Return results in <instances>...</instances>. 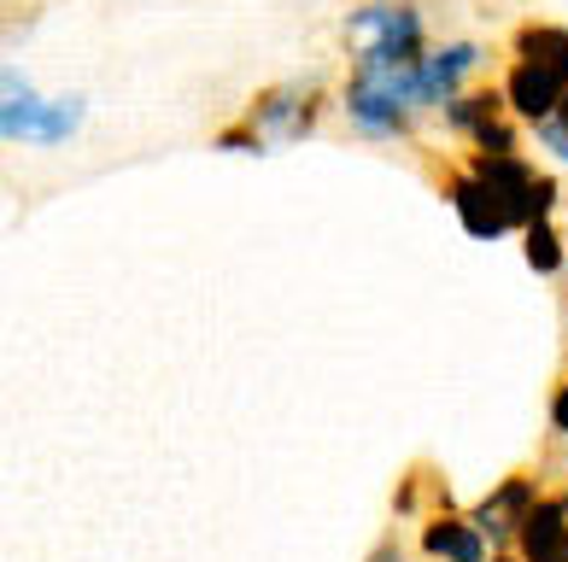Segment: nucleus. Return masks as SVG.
<instances>
[{"label": "nucleus", "mask_w": 568, "mask_h": 562, "mask_svg": "<svg viewBox=\"0 0 568 562\" xmlns=\"http://www.w3.org/2000/svg\"><path fill=\"white\" fill-rule=\"evenodd\" d=\"M439 187H446V200L457 205V217H463V228H469L475 241H498V235L516 228L510 205H504L475 171H439Z\"/></svg>", "instance_id": "1"}, {"label": "nucleus", "mask_w": 568, "mask_h": 562, "mask_svg": "<svg viewBox=\"0 0 568 562\" xmlns=\"http://www.w3.org/2000/svg\"><path fill=\"white\" fill-rule=\"evenodd\" d=\"M534 504H539V481H534L528 469H516V474H504V481H498L487 498H480L469 522L487 533V539H498V545H504V539L521 533V522L534 515Z\"/></svg>", "instance_id": "2"}, {"label": "nucleus", "mask_w": 568, "mask_h": 562, "mask_svg": "<svg viewBox=\"0 0 568 562\" xmlns=\"http://www.w3.org/2000/svg\"><path fill=\"white\" fill-rule=\"evenodd\" d=\"M521 562H568V498H539L516 533Z\"/></svg>", "instance_id": "3"}, {"label": "nucleus", "mask_w": 568, "mask_h": 562, "mask_svg": "<svg viewBox=\"0 0 568 562\" xmlns=\"http://www.w3.org/2000/svg\"><path fill=\"white\" fill-rule=\"evenodd\" d=\"M562 94H568V82H557L551 71H539V65H521V59L510 65V76H504V100H510V112L528 117V123L557 117Z\"/></svg>", "instance_id": "4"}, {"label": "nucleus", "mask_w": 568, "mask_h": 562, "mask_svg": "<svg viewBox=\"0 0 568 562\" xmlns=\"http://www.w3.org/2000/svg\"><path fill=\"white\" fill-rule=\"evenodd\" d=\"M346 112H352V123L364 135H398V130H405V100H393L382 82H369V76H352Z\"/></svg>", "instance_id": "5"}, {"label": "nucleus", "mask_w": 568, "mask_h": 562, "mask_svg": "<svg viewBox=\"0 0 568 562\" xmlns=\"http://www.w3.org/2000/svg\"><path fill=\"white\" fill-rule=\"evenodd\" d=\"M423 551L434 562H487V533L469 515H434L423 528Z\"/></svg>", "instance_id": "6"}, {"label": "nucleus", "mask_w": 568, "mask_h": 562, "mask_svg": "<svg viewBox=\"0 0 568 562\" xmlns=\"http://www.w3.org/2000/svg\"><path fill=\"white\" fill-rule=\"evenodd\" d=\"M510 48H516L521 65H539V71H551L557 82H568V30L562 24H521Z\"/></svg>", "instance_id": "7"}, {"label": "nucleus", "mask_w": 568, "mask_h": 562, "mask_svg": "<svg viewBox=\"0 0 568 562\" xmlns=\"http://www.w3.org/2000/svg\"><path fill=\"white\" fill-rule=\"evenodd\" d=\"M475 59H480V48H469V41L439 48V53L423 59V94H428V106H434V100H452V94H457V82H463V71H475Z\"/></svg>", "instance_id": "8"}, {"label": "nucleus", "mask_w": 568, "mask_h": 562, "mask_svg": "<svg viewBox=\"0 0 568 562\" xmlns=\"http://www.w3.org/2000/svg\"><path fill=\"white\" fill-rule=\"evenodd\" d=\"M521 253H528V264L539 269V276H557V269H562V241H557L551 223L521 228Z\"/></svg>", "instance_id": "9"}, {"label": "nucleus", "mask_w": 568, "mask_h": 562, "mask_svg": "<svg viewBox=\"0 0 568 562\" xmlns=\"http://www.w3.org/2000/svg\"><path fill=\"white\" fill-rule=\"evenodd\" d=\"M539 141H545L557 159H568V117H545V123H539Z\"/></svg>", "instance_id": "10"}, {"label": "nucleus", "mask_w": 568, "mask_h": 562, "mask_svg": "<svg viewBox=\"0 0 568 562\" xmlns=\"http://www.w3.org/2000/svg\"><path fill=\"white\" fill-rule=\"evenodd\" d=\"M217 147L223 153H258V130H223Z\"/></svg>", "instance_id": "11"}, {"label": "nucleus", "mask_w": 568, "mask_h": 562, "mask_svg": "<svg viewBox=\"0 0 568 562\" xmlns=\"http://www.w3.org/2000/svg\"><path fill=\"white\" fill-rule=\"evenodd\" d=\"M551 428H557V433H568V381L557 387V399H551Z\"/></svg>", "instance_id": "12"}, {"label": "nucleus", "mask_w": 568, "mask_h": 562, "mask_svg": "<svg viewBox=\"0 0 568 562\" xmlns=\"http://www.w3.org/2000/svg\"><path fill=\"white\" fill-rule=\"evenodd\" d=\"M369 562H405V545H398V539H382V545L369 551Z\"/></svg>", "instance_id": "13"}, {"label": "nucleus", "mask_w": 568, "mask_h": 562, "mask_svg": "<svg viewBox=\"0 0 568 562\" xmlns=\"http://www.w3.org/2000/svg\"><path fill=\"white\" fill-rule=\"evenodd\" d=\"M557 117H568V94H562V106H557Z\"/></svg>", "instance_id": "14"}, {"label": "nucleus", "mask_w": 568, "mask_h": 562, "mask_svg": "<svg viewBox=\"0 0 568 562\" xmlns=\"http://www.w3.org/2000/svg\"><path fill=\"white\" fill-rule=\"evenodd\" d=\"M498 562H521V556H498Z\"/></svg>", "instance_id": "15"}]
</instances>
